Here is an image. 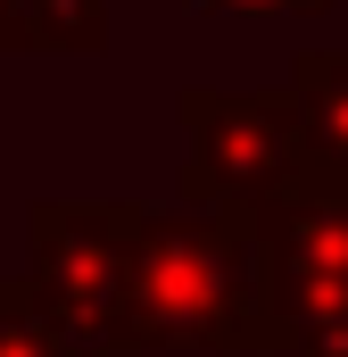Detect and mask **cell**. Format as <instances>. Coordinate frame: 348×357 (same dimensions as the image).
<instances>
[{"label":"cell","instance_id":"obj_1","mask_svg":"<svg viewBox=\"0 0 348 357\" xmlns=\"http://www.w3.org/2000/svg\"><path fill=\"white\" fill-rule=\"evenodd\" d=\"M133 349H274L258 282L249 208L224 199H133V274H125V357Z\"/></svg>","mask_w":348,"mask_h":357},{"label":"cell","instance_id":"obj_2","mask_svg":"<svg viewBox=\"0 0 348 357\" xmlns=\"http://www.w3.org/2000/svg\"><path fill=\"white\" fill-rule=\"evenodd\" d=\"M282 357H348V175H299L249 208Z\"/></svg>","mask_w":348,"mask_h":357},{"label":"cell","instance_id":"obj_3","mask_svg":"<svg viewBox=\"0 0 348 357\" xmlns=\"http://www.w3.org/2000/svg\"><path fill=\"white\" fill-rule=\"evenodd\" d=\"M25 282L42 316L91 357H125V274H133V199H33L25 208Z\"/></svg>","mask_w":348,"mask_h":357},{"label":"cell","instance_id":"obj_4","mask_svg":"<svg viewBox=\"0 0 348 357\" xmlns=\"http://www.w3.org/2000/svg\"><path fill=\"white\" fill-rule=\"evenodd\" d=\"M182 133H191L182 199L258 208L307 175L290 91H182Z\"/></svg>","mask_w":348,"mask_h":357},{"label":"cell","instance_id":"obj_5","mask_svg":"<svg viewBox=\"0 0 348 357\" xmlns=\"http://www.w3.org/2000/svg\"><path fill=\"white\" fill-rule=\"evenodd\" d=\"M290 108H299L307 175H348V50H299Z\"/></svg>","mask_w":348,"mask_h":357},{"label":"cell","instance_id":"obj_6","mask_svg":"<svg viewBox=\"0 0 348 357\" xmlns=\"http://www.w3.org/2000/svg\"><path fill=\"white\" fill-rule=\"evenodd\" d=\"M108 0H8V50H100Z\"/></svg>","mask_w":348,"mask_h":357},{"label":"cell","instance_id":"obj_7","mask_svg":"<svg viewBox=\"0 0 348 357\" xmlns=\"http://www.w3.org/2000/svg\"><path fill=\"white\" fill-rule=\"evenodd\" d=\"M0 357H91V349H75L42 316V299H33L25 274H0Z\"/></svg>","mask_w":348,"mask_h":357},{"label":"cell","instance_id":"obj_8","mask_svg":"<svg viewBox=\"0 0 348 357\" xmlns=\"http://www.w3.org/2000/svg\"><path fill=\"white\" fill-rule=\"evenodd\" d=\"M224 8H324V0H224Z\"/></svg>","mask_w":348,"mask_h":357},{"label":"cell","instance_id":"obj_9","mask_svg":"<svg viewBox=\"0 0 348 357\" xmlns=\"http://www.w3.org/2000/svg\"><path fill=\"white\" fill-rule=\"evenodd\" d=\"M0 50H8V0H0Z\"/></svg>","mask_w":348,"mask_h":357}]
</instances>
